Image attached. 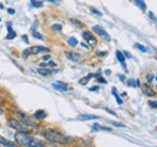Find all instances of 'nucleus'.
<instances>
[{
  "label": "nucleus",
  "mask_w": 157,
  "mask_h": 147,
  "mask_svg": "<svg viewBox=\"0 0 157 147\" xmlns=\"http://www.w3.org/2000/svg\"><path fill=\"white\" fill-rule=\"evenodd\" d=\"M16 142L24 146V147H45V142L41 140H38L30 135H28L24 131H18L15 135Z\"/></svg>",
  "instance_id": "obj_1"
},
{
  "label": "nucleus",
  "mask_w": 157,
  "mask_h": 147,
  "mask_svg": "<svg viewBox=\"0 0 157 147\" xmlns=\"http://www.w3.org/2000/svg\"><path fill=\"white\" fill-rule=\"evenodd\" d=\"M41 134L44 137H46L47 140L52 141V142H58V143H70L74 141V137L64 135L54 129H44L41 130Z\"/></svg>",
  "instance_id": "obj_2"
},
{
  "label": "nucleus",
  "mask_w": 157,
  "mask_h": 147,
  "mask_svg": "<svg viewBox=\"0 0 157 147\" xmlns=\"http://www.w3.org/2000/svg\"><path fill=\"white\" fill-rule=\"evenodd\" d=\"M9 125L18 131H24V133H28L29 131V127L23 123L22 121H18V119H10L9 121Z\"/></svg>",
  "instance_id": "obj_3"
},
{
  "label": "nucleus",
  "mask_w": 157,
  "mask_h": 147,
  "mask_svg": "<svg viewBox=\"0 0 157 147\" xmlns=\"http://www.w3.org/2000/svg\"><path fill=\"white\" fill-rule=\"evenodd\" d=\"M41 52H48V48H47V47H42V46L30 47V48H28L27 51H24V52L22 53V56L27 58L29 54H36V53H41Z\"/></svg>",
  "instance_id": "obj_4"
},
{
  "label": "nucleus",
  "mask_w": 157,
  "mask_h": 147,
  "mask_svg": "<svg viewBox=\"0 0 157 147\" xmlns=\"http://www.w3.org/2000/svg\"><path fill=\"white\" fill-rule=\"evenodd\" d=\"M92 29H93V32H96L98 35L103 36L105 41H110V40H111V39H110V35H109V34L105 32V29H104V28H102L100 26H93V28H92Z\"/></svg>",
  "instance_id": "obj_5"
},
{
  "label": "nucleus",
  "mask_w": 157,
  "mask_h": 147,
  "mask_svg": "<svg viewBox=\"0 0 157 147\" xmlns=\"http://www.w3.org/2000/svg\"><path fill=\"white\" fill-rule=\"evenodd\" d=\"M17 115H18V117L22 119V122L23 123H26L27 125H32V127H36V123L29 117V116H27V115H24L23 112H21V111H18L17 112Z\"/></svg>",
  "instance_id": "obj_6"
},
{
  "label": "nucleus",
  "mask_w": 157,
  "mask_h": 147,
  "mask_svg": "<svg viewBox=\"0 0 157 147\" xmlns=\"http://www.w3.org/2000/svg\"><path fill=\"white\" fill-rule=\"evenodd\" d=\"M82 36H84V39H85L86 41H88L90 44H93V45H96V44H97V40H96V38L92 35V33H91V32L85 30V32L82 33Z\"/></svg>",
  "instance_id": "obj_7"
},
{
  "label": "nucleus",
  "mask_w": 157,
  "mask_h": 147,
  "mask_svg": "<svg viewBox=\"0 0 157 147\" xmlns=\"http://www.w3.org/2000/svg\"><path fill=\"white\" fill-rule=\"evenodd\" d=\"M52 87L54 89H57V91H60V92H66L68 91V86L65 83H63V82H54V83H52Z\"/></svg>",
  "instance_id": "obj_8"
},
{
  "label": "nucleus",
  "mask_w": 157,
  "mask_h": 147,
  "mask_svg": "<svg viewBox=\"0 0 157 147\" xmlns=\"http://www.w3.org/2000/svg\"><path fill=\"white\" fill-rule=\"evenodd\" d=\"M116 57H117V59H119V62L122 64V66H123V69H125V71H127V65H126V58H125V54L121 52V51H116Z\"/></svg>",
  "instance_id": "obj_9"
},
{
  "label": "nucleus",
  "mask_w": 157,
  "mask_h": 147,
  "mask_svg": "<svg viewBox=\"0 0 157 147\" xmlns=\"http://www.w3.org/2000/svg\"><path fill=\"white\" fill-rule=\"evenodd\" d=\"M77 118L81 119V121H91V119H98L99 116H94V115H80Z\"/></svg>",
  "instance_id": "obj_10"
},
{
  "label": "nucleus",
  "mask_w": 157,
  "mask_h": 147,
  "mask_svg": "<svg viewBox=\"0 0 157 147\" xmlns=\"http://www.w3.org/2000/svg\"><path fill=\"white\" fill-rule=\"evenodd\" d=\"M96 76H99V74H90V75H87L85 79L80 80L78 82H80V85H87V83H88V81H90L92 77H96Z\"/></svg>",
  "instance_id": "obj_11"
},
{
  "label": "nucleus",
  "mask_w": 157,
  "mask_h": 147,
  "mask_svg": "<svg viewBox=\"0 0 157 147\" xmlns=\"http://www.w3.org/2000/svg\"><path fill=\"white\" fill-rule=\"evenodd\" d=\"M143 91H144V93L147 95V97H155V92L151 89V87H149L147 85H144L143 86Z\"/></svg>",
  "instance_id": "obj_12"
},
{
  "label": "nucleus",
  "mask_w": 157,
  "mask_h": 147,
  "mask_svg": "<svg viewBox=\"0 0 157 147\" xmlns=\"http://www.w3.org/2000/svg\"><path fill=\"white\" fill-rule=\"evenodd\" d=\"M66 56H68V58L70 60H74V62H78L81 59V54L80 53H68Z\"/></svg>",
  "instance_id": "obj_13"
},
{
  "label": "nucleus",
  "mask_w": 157,
  "mask_h": 147,
  "mask_svg": "<svg viewBox=\"0 0 157 147\" xmlns=\"http://www.w3.org/2000/svg\"><path fill=\"white\" fill-rule=\"evenodd\" d=\"M92 129H93L94 131H97V130H102V131H111V129H110V128L102 127V125H99V124H97V123L92 125Z\"/></svg>",
  "instance_id": "obj_14"
},
{
  "label": "nucleus",
  "mask_w": 157,
  "mask_h": 147,
  "mask_svg": "<svg viewBox=\"0 0 157 147\" xmlns=\"http://www.w3.org/2000/svg\"><path fill=\"white\" fill-rule=\"evenodd\" d=\"M0 143H2L4 147H17V145H15L14 142L8 141V140H5V139H0Z\"/></svg>",
  "instance_id": "obj_15"
},
{
  "label": "nucleus",
  "mask_w": 157,
  "mask_h": 147,
  "mask_svg": "<svg viewBox=\"0 0 157 147\" xmlns=\"http://www.w3.org/2000/svg\"><path fill=\"white\" fill-rule=\"evenodd\" d=\"M8 30H9V34L6 35V40H12L14 38H16V32H14V29L10 26H9Z\"/></svg>",
  "instance_id": "obj_16"
},
{
  "label": "nucleus",
  "mask_w": 157,
  "mask_h": 147,
  "mask_svg": "<svg viewBox=\"0 0 157 147\" xmlns=\"http://www.w3.org/2000/svg\"><path fill=\"white\" fill-rule=\"evenodd\" d=\"M134 3L138 5L139 9H141V11H145V10H146V4H145L144 0H134Z\"/></svg>",
  "instance_id": "obj_17"
},
{
  "label": "nucleus",
  "mask_w": 157,
  "mask_h": 147,
  "mask_svg": "<svg viewBox=\"0 0 157 147\" xmlns=\"http://www.w3.org/2000/svg\"><path fill=\"white\" fill-rule=\"evenodd\" d=\"M46 116H47V113H46L44 110H39V111H36V112H35V115H34V117H35V118H39V119L45 118Z\"/></svg>",
  "instance_id": "obj_18"
},
{
  "label": "nucleus",
  "mask_w": 157,
  "mask_h": 147,
  "mask_svg": "<svg viewBox=\"0 0 157 147\" xmlns=\"http://www.w3.org/2000/svg\"><path fill=\"white\" fill-rule=\"evenodd\" d=\"M39 74H41L42 76H48V75H51V74L53 72V71H51V70H47V69H42V68H40L39 70Z\"/></svg>",
  "instance_id": "obj_19"
},
{
  "label": "nucleus",
  "mask_w": 157,
  "mask_h": 147,
  "mask_svg": "<svg viewBox=\"0 0 157 147\" xmlns=\"http://www.w3.org/2000/svg\"><path fill=\"white\" fill-rule=\"evenodd\" d=\"M111 92H112L114 97L116 98V101H117V104H119V105H121V104H122V100L120 99V97H119V94H117V91H116V88H112V91H111Z\"/></svg>",
  "instance_id": "obj_20"
},
{
  "label": "nucleus",
  "mask_w": 157,
  "mask_h": 147,
  "mask_svg": "<svg viewBox=\"0 0 157 147\" xmlns=\"http://www.w3.org/2000/svg\"><path fill=\"white\" fill-rule=\"evenodd\" d=\"M68 42H69V45H70V46H72V47H75V46L78 44V42H77V40H76L75 38H69V39H68Z\"/></svg>",
  "instance_id": "obj_21"
},
{
  "label": "nucleus",
  "mask_w": 157,
  "mask_h": 147,
  "mask_svg": "<svg viewBox=\"0 0 157 147\" xmlns=\"http://www.w3.org/2000/svg\"><path fill=\"white\" fill-rule=\"evenodd\" d=\"M134 47L138 48V50H140V51H143V52H149L147 47H145V46H143V45H140V44H135Z\"/></svg>",
  "instance_id": "obj_22"
},
{
  "label": "nucleus",
  "mask_w": 157,
  "mask_h": 147,
  "mask_svg": "<svg viewBox=\"0 0 157 147\" xmlns=\"http://www.w3.org/2000/svg\"><path fill=\"white\" fill-rule=\"evenodd\" d=\"M32 5L35 6V8H42V3L41 2H38V0H32Z\"/></svg>",
  "instance_id": "obj_23"
},
{
  "label": "nucleus",
  "mask_w": 157,
  "mask_h": 147,
  "mask_svg": "<svg viewBox=\"0 0 157 147\" xmlns=\"http://www.w3.org/2000/svg\"><path fill=\"white\" fill-rule=\"evenodd\" d=\"M33 35H34L35 38H38L39 40H42V39H44V36H42V35H41L40 33H38L36 30H33Z\"/></svg>",
  "instance_id": "obj_24"
},
{
  "label": "nucleus",
  "mask_w": 157,
  "mask_h": 147,
  "mask_svg": "<svg viewBox=\"0 0 157 147\" xmlns=\"http://www.w3.org/2000/svg\"><path fill=\"white\" fill-rule=\"evenodd\" d=\"M52 29L59 32V30H62V24H53V26H52Z\"/></svg>",
  "instance_id": "obj_25"
},
{
  "label": "nucleus",
  "mask_w": 157,
  "mask_h": 147,
  "mask_svg": "<svg viewBox=\"0 0 157 147\" xmlns=\"http://www.w3.org/2000/svg\"><path fill=\"white\" fill-rule=\"evenodd\" d=\"M127 85H128V86H132V87H137V81L134 82L133 80H129V81L127 82Z\"/></svg>",
  "instance_id": "obj_26"
},
{
  "label": "nucleus",
  "mask_w": 157,
  "mask_h": 147,
  "mask_svg": "<svg viewBox=\"0 0 157 147\" xmlns=\"http://www.w3.org/2000/svg\"><path fill=\"white\" fill-rule=\"evenodd\" d=\"M91 11H92V12H94V14H97V15H99V16L102 15V12H99L97 9H93V8H92V9H91Z\"/></svg>",
  "instance_id": "obj_27"
},
{
  "label": "nucleus",
  "mask_w": 157,
  "mask_h": 147,
  "mask_svg": "<svg viewBox=\"0 0 157 147\" xmlns=\"http://www.w3.org/2000/svg\"><path fill=\"white\" fill-rule=\"evenodd\" d=\"M147 81H149V82H152V81H153V75H147Z\"/></svg>",
  "instance_id": "obj_28"
},
{
  "label": "nucleus",
  "mask_w": 157,
  "mask_h": 147,
  "mask_svg": "<svg viewBox=\"0 0 157 147\" xmlns=\"http://www.w3.org/2000/svg\"><path fill=\"white\" fill-rule=\"evenodd\" d=\"M149 105H150L152 109H155V107H156V101H150V103H149Z\"/></svg>",
  "instance_id": "obj_29"
},
{
  "label": "nucleus",
  "mask_w": 157,
  "mask_h": 147,
  "mask_svg": "<svg viewBox=\"0 0 157 147\" xmlns=\"http://www.w3.org/2000/svg\"><path fill=\"white\" fill-rule=\"evenodd\" d=\"M22 39H23V41H24L26 44H28V38H27L26 35H23V36H22Z\"/></svg>",
  "instance_id": "obj_30"
},
{
  "label": "nucleus",
  "mask_w": 157,
  "mask_h": 147,
  "mask_svg": "<svg viewBox=\"0 0 157 147\" xmlns=\"http://www.w3.org/2000/svg\"><path fill=\"white\" fill-rule=\"evenodd\" d=\"M8 11H9V14H10V15H14V14H15V10H14V9H9Z\"/></svg>",
  "instance_id": "obj_31"
},
{
  "label": "nucleus",
  "mask_w": 157,
  "mask_h": 147,
  "mask_svg": "<svg viewBox=\"0 0 157 147\" xmlns=\"http://www.w3.org/2000/svg\"><path fill=\"white\" fill-rule=\"evenodd\" d=\"M46 2H50V3H59L60 0H46Z\"/></svg>",
  "instance_id": "obj_32"
},
{
  "label": "nucleus",
  "mask_w": 157,
  "mask_h": 147,
  "mask_svg": "<svg viewBox=\"0 0 157 147\" xmlns=\"http://www.w3.org/2000/svg\"><path fill=\"white\" fill-rule=\"evenodd\" d=\"M81 46H82V47H85V48H87V50L90 48V46H88V45H86V44H84V42L81 44Z\"/></svg>",
  "instance_id": "obj_33"
},
{
  "label": "nucleus",
  "mask_w": 157,
  "mask_h": 147,
  "mask_svg": "<svg viewBox=\"0 0 157 147\" xmlns=\"http://www.w3.org/2000/svg\"><path fill=\"white\" fill-rule=\"evenodd\" d=\"M50 58H51L50 56H44V57H42V59H44V60H48Z\"/></svg>",
  "instance_id": "obj_34"
},
{
  "label": "nucleus",
  "mask_w": 157,
  "mask_h": 147,
  "mask_svg": "<svg viewBox=\"0 0 157 147\" xmlns=\"http://www.w3.org/2000/svg\"><path fill=\"white\" fill-rule=\"evenodd\" d=\"M149 15H150V17H151V18H152V21H153V22H155V21H156V20H155V16H153V15H152V14H151V12H150V14H149Z\"/></svg>",
  "instance_id": "obj_35"
},
{
  "label": "nucleus",
  "mask_w": 157,
  "mask_h": 147,
  "mask_svg": "<svg viewBox=\"0 0 157 147\" xmlns=\"http://www.w3.org/2000/svg\"><path fill=\"white\" fill-rule=\"evenodd\" d=\"M90 91H91V92H93V91H98V88H97V87H94V88H90Z\"/></svg>",
  "instance_id": "obj_36"
},
{
  "label": "nucleus",
  "mask_w": 157,
  "mask_h": 147,
  "mask_svg": "<svg viewBox=\"0 0 157 147\" xmlns=\"http://www.w3.org/2000/svg\"><path fill=\"white\" fill-rule=\"evenodd\" d=\"M119 77H120V80H121V81H125V76H121V75H120Z\"/></svg>",
  "instance_id": "obj_37"
},
{
  "label": "nucleus",
  "mask_w": 157,
  "mask_h": 147,
  "mask_svg": "<svg viewBox=\"0 0 157 147\" xmlns=\"http://www.w3.org/2000/svg\"><path fill=\"white\" fill-rule=\"evenodd\" d=\"M98 54H99V56H104V54H105V52H98Z\"/></svg>",
  "instance_id": "obj_38"
},
{
  "label": "nucleus",
  "mask_w": 157,
  "mask_h": 147,
  "mask_svg": "<svg viewBox=\"0 0 157 147\" xmlns=\"http://www.w3.org/2000/svg\"><path fill=\"white\" fill-rule=\"evenodd\" d=\"M125 54H126V56H127V57H128V58H131V54H129V53H128V52H125Z\"/></svg>",
  "instance_id": "obj_39"
},
{
  "label": "nucleus",
  "mask_w": 157,
  "mask_h": 147,
  "mask_svg": "<svg viewBox=\"0 0 157 147\" xmlns=\"http://www.w3.org/2000/svg\"><path fill=\"white\" fill-rule=\"evenodd\" d=\"M4 113V111H3V109H0V115H3Z\"/></svg>",
  "instance_id": "obj_40"
},
{
  "label": "nucleus",
  "mask_w": 157,
  "mask_h": 147,
  "mask_svg": "<svg viewBox=\"0 0 157 147\" xmlns=\"http://www.w3.org/2000/svg\"><path fill=\"white\" fill-rule=\"evenodd\" d=\"M2 101H3V98H2V97H0V103H2Z\"/></svg>",
  "instance_id": "obj_41"
},
{
  "label": "nucleus",
  "mask_w": 157,
  "mask_h": 147,
  "mask_svg": "<svg viewBox=\"0 0 157 147\" xmlns=\"http://www.w3.org/2000/svg\"><path fill=\"white\" fill-rule=\"evenodd\" d=\"M3 8H4V6H3V5H2V4H0V9H3Z\"/></svg>",
  "instance_id": "obj_42"
},
{
  "label": "nucleus",
  "mask_w": 157,
  "mask_h": 147,
  "mask_svg": "<svg viewBox=\"0 0 157 147\" xmlns=\"http://www.w3.org/2000/svg\"><path fill=\"white\" fill-rule=\"evenodd\" d=\"M0 21H2V20H0Z\"/></svg>",
  "instance_id": "obj_43"
}]
</instances>
